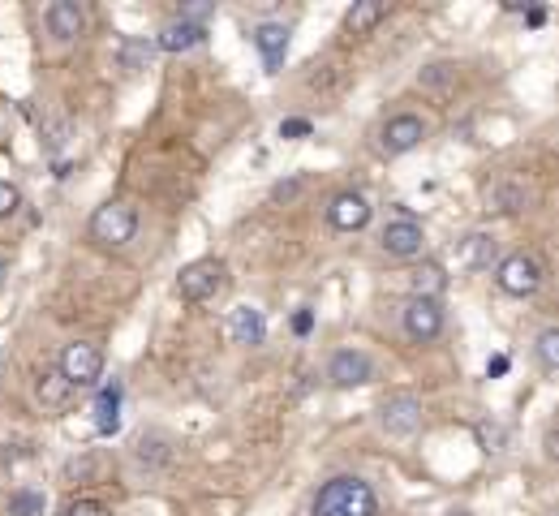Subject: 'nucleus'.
<instances>
[{
    "label": "nucleus",
    "instance_id": "7ed1b4c3",
    "mask_svg": "<svg viewBox=\"0 0 559 516\" xmlns=\"http://www.w3.org/2000/svg\"><path fill=\"white\" fill-rule=\"evenodd\" d=\"M228 284V267L220 263V258H194L190 267H181L177 276V293L185 301H207L215 297Z\"/></svg>",
    "mask_w": 559,
    "mask_h": 516
},
{
    "label": "nucleus",
    "instance_id": "4468645a",
    "mask_svg": "<svg viewBox=\"0 0 559 516\" xmlns=\"http://www.w3.org/2000/svg\"><path fill=\"white\" fill-rule=\"evenodd\" d=\"M228 336H233V344H246V349H254V344L267 340V319L258 306H237L233 314H228Z\"/></svg>",
    "mask_w": 559,
    "mask_h": 516
},
{
    "label": "nucleus",
    "instance_id": "6e6552de",
    "mask_svg": "<svg viewBox=\"0 0 559 516\" xmlns=\"http://www.w3.org/2000/svg\"><path fill=\"white\" fill-rule=\"evenodd\" d=\"M422 138H426V121L413 117V112H400V117H392L383 125L379 151L383 155H409L413 147H422Z\"/></svg>",
    "mask_w": 559,
    "mask_h": 516
},
{
    "label": "nucleus",
    "instance_id": "0eeeda50",
    "mask_svg": "<svg viewBox=\"0 0 559 516\" xmlns=\"http://www.w3.org/2000/svg\"><path fill=\"white\" fill-rule=\"evenodd\" d=\"M400 323H405V336L413 344H430V340H439V332H443V306L435 297H409Z\"/></svg>",
    "mask_w": 559,
    "mask_h": 516
},
{
    "label": "nucleus",
    "instance_id": "a211bd4d",
    "mask_svg": "<svg viewBox=\"0 0 559 516\" xmlns=\"http://www.w3.org/2000/svg\"><path fill=\"white\" fill-rule=\"evenodd\" d=\"M383 18H387V0H357V5L344 13V31L353 39H366Z\"/></svg>",
    "mask_w": 559,
    "mask_h": 516
},
{
    "label": "nucleus",
    "instance_id": "7c9ffc66",
    "mask_svg": "<svg viewBox=\"0 0 559 516\" xmlns=\"http://www.w3.org/2000/svg\"><path fill=\"white\" fill-rule=\"evenodd\" d=\"M310 327H314V310H297L293 314V332L297 336H310Z\"/></svg>",
    "mask_w": 559,
    "mask_h": 516
},
{
    "label": "nucleus",
    "instance_id": "f3484780",
    "mask_svg": "<svg viewBox=\"0 0 559 516\" xmlns=\"http://www.w3.org/2000/svg\"><path fill=\"white\" fill-rule=\"evenodd\" d=\"M82 26H86V13L74 5V0H52V5H48V31L61 39V43L78 39Z\"/></svg>",
    "mask_w": 559,
    "mask_h": 516
},
{
    "label": "nucleus",
    "instance_id": "72a5a7b5",
    "mask_svg": "<svg viewBox=\"0 0 559 516\" xmlns=\"http://www.w3.org/2000/svg\"><path fill=\"white\" fill-rule=\"evenodd\" d=\"M5 276H9V258L0 254V284H5Z\"/></svg>",
    "mask_w": 559,
    "mask_h": 516
},
{
    "label": "nucleus",
    "instance_id": "c85d7f7f",
    "mask_svg": "<svg viewBox=\"0 0 559 516\" xmlns=\"http://www.w3.org/2000/svg\"><path fill=\"white\" fill-rule=\"evenodd\" d=\"M310 121L306 117H289V121H280V138H310Z\"/></svg>",
    "mask_w": 559,
    "mask_h": 516
},
{
    "label": "nucleus",
    "instance_id": "f257e3e1",
    "mask_svg": "<svg viewBox=\"0 0 559 516\" xmlns=\"http://www.w3.org/2000/svg\"><path fill=\"white\" fill-rule=\"evenodd\" d=\"M310 512L314 516H379V499L370 482L353 478V473H340V478L319 486Z\"/></svg>",
    "mask_w": 559,
    "mask_h": 516
},
{
    "label": "nucleus",
    "instance_id": "b1692460",
    "mask_svg": "<svg viewBox=\"0 0 559 516\" xmlns=\"http://www.w3.org/2000/svg\"><path fill=\"white\" fill-rule=\"evenodd\" d=\"M151 56H155V43H151V39H125V43H121V65L129 69V74L147 69Z\"/></svg>",
    "mask_w": 559,
    "mask_h": 516
},
{
    "label": "nucleus",
    "instance_id": "9b49d317",
    "mask_svg": "<svg viewBox=\"0 0 559 516\" xmlns=\"http://www.w3.org/2000/svg\"><path fill=\"white\" fill-rule=\"evenodd\" d=\"M383 250L392 254V258H418L422 246H426V233H422V224L418 220H392L383 228Z\"/></svg>",
    "mask_w": 559,
    "mask_h": 516
},
{
    "label": "nucleus",
    "instance_id": "9d476101",
    "mask_svg": "<svg viewBox=\"0 0 559 516\" xmlns=\"http://www.w3.org/2000/svg\"><path fill=\"white\" fill-rule=\"evenodd\" d=\"M289 39H293V31L284 22H263L254 31V48H258V56H263L267 74H280L284 56H289Z\"/></svg>",
    "mask_w": 559,
    "mask_h": 516
},
{
    "label": "nucleus",
    "instance_id": "6ab92c4d",
    "mask_svg": "<svg viewBox=\"0 0 559 516\" xmlns=\"http://www.w3.org/2000/svg\"><path fill=\"white\" fill-rule=\"evenodd\" d=\"M499 258V241L491 233H469L461 241V267L465 271H486Z\"/></svg>",
    "mask_w": 559,
    "mask_h": 516
},
{
    "label": "nucleus",
    "instance_id": "20e7f679",
    "mask_svg": "<svg viewBox=\"0 0 559 516\" xmlns=\"http://www.w3.org/2000/svg\"><path fill=\"white\" fill-rule=\"evenodd\" d=\"M495 284H499V293H508V297H529V293H538V284H542V263L534 254H508L504 263L495 267Z\"/></svg>",
    "mask_w": 559,
    "mask_h": 516
},
{
    "label": "nucleus",
    "instance_id": "cd10ccee",
    "mask_svg": "<svg viewBox=\"0 0 559 516\" xmlns=\"http://www.w3.org/2000/svg\"><path fill=\"white\" fill-rule=\"evenodd\" d=\"M297 194H301V177H293V181H280V185H271V203H293Z\"/></svg>",
    "mask_w": 559,
    "mask_h": 516
},
{
    "label": "nucleus",
    "instance_id": "5701e85b",
    "mask_svg": "<svg viewBox=\"0 0 559 516\" xmlns=\"http://www.w3.org/2000/svg\"><path fill=\"white\" fill-rule=\"evenodd\" d=\"M443 284H448V276H443L439 263H422L418 271H413V297H435L439 301Z\"/></svg>",
    "mask_w": 559,
    "mask_h": 516
},
{
    "label": "nucleus",
    "instance_id": "ddd939ff",
    "mask_svg": "<svg viewBox=\"0 0 559 516\" xmlns=\"http://www.w3.org/2000/svg\"><path fill=\"white\" fill-rule=\"evenodd\" d=\"M534 203V190L525 185V177H499L495 185H486V211H525Z\"/></svg>",
    "mask_w": 559,
    "mask_h": 516
},
{
    "label": "nucleus",
    "instance_id": "412c9836",
    "mask_svg": "<svg viewBox=\"0 0 559 516\" xmlns=\"http://www.w3.org/2000/svg\"><path fill=\"white\" fill-rule=\"evenodd\" d=\"M456 78H461V65H448V61H439V65H426L422 74H418V86L426 95H435V99H443L456 86Z\"/></svg>",
    "mask_w": 559,
    "mask_h": 516
},
{
    "label": "nucleus",
    "instance_id": "dca6fc26",
    "mask_svg": "<svg viewBox=\"0 0 559 516\" xmlns=\"http://www.w3.org/2000/svg\"><path fill=\"white\" fill-rule=\"evenodd\" d=\"M35 400L43 405V413H61L69 400H74V383H69L61 370H43L35 383Z\"/></svg>",
    "mask_w": 559,
    "mask_h": 516
},
{
    "label": "nucleus",
    "instance_id": "f8f14e48",
    "mask_svg": "<svg viewBox=\"0 0 559 516\" xmlns=\"http://www.w3.org/2000/svg\"><path fill=\"white\" fill-rule=\"evenodd\" d=\"M327 220H332V228H340V233H357V228H366V220H370L366 194H357V190L336 194L332 207H327Z\"/></svg>",
    "mask_w": 559,
    "mask_h": 516
},
{
    "label": "nucleus",
    "instance_id": "2eb2a0df",
    "mask_svg": "<svg viewBox=\"0 0 559 516\" xmlns=\"http://www.w3.org/2000/svg\"><path fill=\"white\" fill-rule=\"evenodd\" d=\"M207 39V26H194V22H181V18H172L160 39H155V48L160 52H172V56H181V52H194L198 43Z\"/></svg>",
    "mask_w": 559,
    "mask_h": 516
},
{
    "label": "nucleus",
    "instance_id": "c756f323",
    "mask_svg": "<svg viewBox=\"0 0 559 516\" xmlns=\"http://www.w3.org/2000/svg\"><path fill=\"white\" fill-rule=\"evenodd\" d=\"M69 478H91V473H95V461H91V456H82V461H69Z\"/></svg>",
    "mask_w": 559,
    "mask_h": 516
},
{
    "label": "nucleus",
    "instance_id": "a878e982",
    "mask_svg": "<svg viewBox=\"0 0 559 516\" xmlns=\"http://www.w3.org/2000/svg\"><path fill=\"white\" fill-rule=\"evenodd\" d=\"M18 207H22V190L13 181H0V220H9Z\"/></svg>",
    "mask_w": 559,
    "mask_h": 516
},
{
    "label": "nucleus",
    "instance_id": "393cba45",
    "mask_svg": "<svg viewBox=\"0 0 559 516\" xmlns=\"http://www.w3.org/2000/svg\"><path fill=\"white\" fill-rule=\"evenodd\" d=\"M534 353H538V366L547 370V375H555V370H559V327H547V332L538 336Z\"/></svg>",
    "mask_w": 559,
    "mask_h": 516
},
{
    "label": "nucleus",
    "instance_id": "f704fd0d",
    "mask_svg": "<svg viewBox=\"0 0 559 516\" xmlns=\"http://www.w3.org/2000/svg\"><path fill=\"white\" fill-rule=\"evenodd\" d=\"M452 516H469V512H452Z\"/></svg>",
    "mask_w": 559,
    "mask_h": 516
},
{
    "label": "nucleus",
    "instance_id": "1a4fd4ad",
    "mask_svg": "<svg viewBox=\"0 0 559 516\" xmlns=\"http://www.w3.org/2000/svg\"><path fill=\"white\" fill-rule=\"evenodd\" d=\"M327 379L336 387H362L375 379V362H370V353H362V349H340V353H332V362H327Z\"/></svg>",
    "mask_w": 559,
    "mask_h": 516
},
{
    "label": "nucleus",
    "instance_id": "2f4dec72",
    "mask_svg": "<svg viewBox=\"0 0 559 516\" xmlns=\"http://www.w3.org/2000/svg\"><path fill=\"white\" fill-rule=\"evenodd\" d=\"M486 375H495V379H499V375H508V357H504V353H495L491 362H486Z\"/></svg>",
    "mask_w": 559,
    "mask_h": 516
},
{
    "label": "nucleus",
    "instance_id": "bb28decb",
    "mask_svg": "<svg viewBox=\"0 0 559 516\" xmlns=\"http://www.w3.org/2000/svg\"><path fill=\"white\" fill-rule=\"evenodd\" d=\"M65 516H112L108 504H99V499H74V504L65 508Z\"/></svg>",
    "mask_w": 559,
    "mask_h": 516
},
{
    "label": "nucleus",
    "instance_id": "39448f33",
    "mask_svg": "<svg viewBox=\"0 0 559 516\" xmlns=\"http://www.w3.org/2000/svg\"><path fill=\"white\" fill-rule=\"evenodd\" d=\"M379 426H383V435H392V439H413L422 430V400L409 392L387 396L379 409Z\"/></svg>",
    "mask_w": 559,
    "mask_h": 516
},
{
    "label": "nucleus",
    "instance_id": "473e14b6",
    "mask_svg": "<svg viewBox=\"0 0 559 516\" xmlns=\"http://www.w3.org/2000/svg\"><path fill=\"white\" fill-rule=\"evenodd\" d=\"M525 22H529V26H542V22H547V9H529Z\"/></svg>",
    "mask_w": 559,
    "mask_h": 516
},
{
    "label": "nucleus",
    "instance_id": "4be33fe9",
    "mask_svg": "<svg viewBox=\"0 0 559 516\" xmlns=\"http://www.w3.org/2000/svg\"><path fill=\"white\" fill-rule=\"evenodd\" d=\"M5 512L9 516H43V512H48V495L35 491V486H18V491L9 495Z\"/></svg>",
    "mask_w": 559,
    "mask_h": 516
},
{
    "label": "nucleus",
    "instance_id": "423d86ee",
    "mask_svg": "<svg viewBox=\"0 0 559 516\" xmlns=\"http://www.w3.org/2000/svg\"><path fill=\"white\" fill-rule=\"evenodd\" d=\"M56 370H61L74 387H95L99 375H104V353H99L95 344H86V340H74V344H65L61 366Z\"/></svg>",
    "mask_w": 559,
    "mask_h": 516
},
{
    "label": "nucleus",
    "instance_id": "aec40b11",
    "mask_svg": "<svg viewBox=\"0 0 559 516\" xmlns=\"http://www.w3.org/2000/svg\"><path fill=\"white\" fill-rule=\"evenodd\" d=\"M95 430L104 439L121 430V383H112V387L99 392V400H95Z\"/></svg>",
    "mask_w": 559,
    "mask_h": 516
},
{
    "label": "nucleus",
    "instance_id": "f03ea898",
    "mask_svg": "<svg viewBox=\"0 0 559 516\" xmlns=\"http://www.w3.org/2000/svg\"><path fill=\"white\" fill-rule=\"evenodd\" d=\"M138 233V211L121 203V198H112V203L95 207L91 215V237L99 241V246H125V241H134Z\"/></svg>",
    "mask_w": 559,
    "mask_h": 516
}]
</instances>
